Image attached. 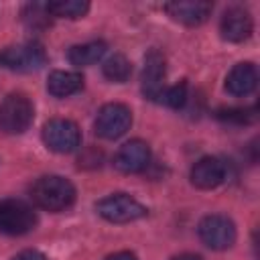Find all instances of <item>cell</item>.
Returning <instances> with one entry per match:
<instances>
[{
  "label": "cell",
  "mask_w": 260,
  "mask_h": 260,
  "mask_svg": "<svg viewBox=\"0 0 260 260\" xmlns=\"http://www.w3.org/2000/svg\"><path fill=\"white\" fill-rule=\"evenodd\" d=\"M32 201L47 211H63L75 201V187L69 179L61 175H45L37 179L30 187Z\"/></svg>",
  "instance_id": "obj_1"
},
{
  "label": "cell",
  "mask_w": 260,
  "mask_h": 260,
  "mask_svg": "<svg viewBox=\"0 0 260 260\" xmlns=\"http://www.w3.org/2000/svg\"><path fill=\"white\" fill-rule=\"evenodd\" d=\"M35 120V106L24 93H8L0 102V130L4 134H22Z\"/></svg>",
  "instance_id": "obj_2"
},
{
  "label": "cell",
  "mask_w": 260,
  "mask_h": 260,
  "mask_svg": "<svg viewBox=\"0 0 260 260\" xmlns=\"http://www.w3.org/2000/svg\"><path fill=\"white\" fill-rule=\"evenodd\" d=\"M45 63H47V53H45L43 45H39L35 41L0 49V67L8 69V71L28 73V71L41 69Z\"/></svg>",
  "instance_id": "obj_3"
},
{
  "label": "cell",
  "mask_w": 260,
  "mask_h": 260,
  "mask_svg": "<svg viewBox=\"0 0 260 260\" xmlns=\"http://www.w3.org/2000/svg\"><path fill=\"white\" fill-rule=\"evenodd\" d=\"M43 142L49 150L57 154H69L79 148L81 132L73 120L67 118H53L43 126Z\"/></svg>",
  "instance_id": "obj_4"
},
{
  "label": "cell",
  "mask_w": 260,
  "mask_h": 260,
  "mask_svg": "<svg viewBox=\"0 0 260 260\" xmlns=\"http://www.w3.org/2000/svg\"><path fill=\"white\" fill-rule=\"evenodd\" d=\"M37 225L35 209L22 199H2L0 201V232L8 236L28 234Z\"/></svg>",
  "instance_id": "obj_5"
},
{
  "label": "cell",
  "mask_w": 260,
  "mask_h": 260,
  "mask_svg": "<svg viewBox=\"0 0 260 260\" xmlns=\"http://www.w3.org/2000/svg\"><path fill=\"white\" fill-rule=\"evenodd\" d=\"M98 213L112 223H128L146 215V207L126 193H114L95 203Z\"/></svg>",
  "instance_id": "obj_6"
},
{
  "label": "cell",
  "mask_w": 260,
  "mask_h": 260,
  "mask_svg": "<svg viewBox=\"0 0 260 260\" xmlns=\"http://www.w3.org/2000/svg\"><path fill=\"white\" fill-rule=\"evenodd\" d=\"M130 126H132V112L128 106L118 104V102L102 106L93 122L95 134L106 140H116L124 136L130 130Z\"/></svg>",
  "instance_id": "obj_7"
},
{
  "label": "cell",
  "mask_w": 260,
  "mask_h": 260,
  "mask_svg": "<svg viewBox=\"0 0 260 260\" xmlns=\"http://www.w3.org/2000/svg\"><path fill=\"white\" fill-rule=\"evenodd\" d=\"M197 234L211 250H228L236 242V225L228 215L221 213L205 215L197 225Z\"/></svg>",
  "instance_id": "obj_8"
},
{
  "label": "cell",
  "mask_w": 260,
  "mask_h": 260,
  "mask_svg": "<svg viewBox=\"0 0 260 260\" xmlns=\"http://www.w3.org/2000/svg\"><path fill=\"white\" fill-rule=\"evenodd\" d=\"M165 75H167L165 57L156 49H150L144 55V65H142V75H140V87H142L144 98L152 102L160 100L165 91Z\"/></svg>",
  "instance_id": "obj_9"
},
{
  "label": "cell",
  "mask_w": 260,
  "mask_h": 260,
  "mask_svg": "<svg viewBox=\"0 0 260 260\" xmlns=\"http://www.w3.org/2000/svg\"><path fill=\"white\" fill-rule=\"evenodd\" d=\"M150 165V148L144 140H128L124 142L116 156H114V167L120 173H140Z\"/></svg>",
  "instance_id": "obj_10"
},
{
  "label": "cell",
  "mask_w": 260,
  "mask_h": 260,
  "mask_svg": "<svg viewBox=\"0 0 260 260\" xmlns=\"http://www.w3.org/2000/svg\"><path fill=\"white\" fill-rule=\"evenodd\" d=\"M254 30V22L252 16L246 8L242 6H232L223 12L221 20H219V32L225 41L230 43H244L246 39H250Z\"/></svg>",
  "instance_id": "obj_11"
},
{
  "label": "cell",
  "mask_w": 260,
  "mask_h": 260,
  "mask_svg": "<svg viewBox=\"0 0 260 260\" xmlns=\"http://www.w3.org/2000/svg\"><path fill=\"white\" fill-rule=\"evenodd\" d=\"M211 10H213L211 2H199V0H181V2L165 4V12L173 20H177V22H181L185 26H199V24H203L209 18Z\"/></svg>",
  "instance_id": "obj_12"
},
{
  "label": "cell",
  "mask_w": 260,
  "mask_h": 260,
  "mask_svg": "<svg viewBox=\"0 0 260 260\" xmlns=\"http://www.w3.org/2000/svg\"><path fill=\"white\" fill-rule=\"evenodd\" d=\"M225 181V165L217 156H203L191 169V183L197 189L209 191Z\"/></svg>",
  "instance_id": "obj_13"
},
{
  "label": "cell",
  "mask_w": 260,
  "mask_h": 260,
  "mask_svg": "<svg viewBox=\"0 0 260 260\" xmlns=\"http://www.w3.org/2000/svg\"><path fill=\"white\" fill-rule=\"evenodd\" d=\"M256 85H258V71H256V65L250 61L234 65L225 77V89L236 98L250 95L256 89Z\"/></svg>",
  "instance_id": "obj_14"
},
{
  "label": "cell",
  "mask_w": 260,
  "mask_h": 260,
  "mask_svg": "<svg viewBox=\"0 0 260 260\" xmlns=\"http://www.w3.org/2000/svg\"><path fill=\"white\" fill-rule=\"evenodd\" d=\"M83 87V77L77 71L55 69L47 77V91L53 98H69Z\"/></svg>",
  "instance_id": "obj_15"
},
{
  "label": "cell",
  "mask_w": 260,
  "mask_h": 260,
  "mask_svg": "<svg viewBox=\"0 0 260 260\" xmlns=\"http://www.w3.org/2000/svg\"><path fill=\"white\" fill-rule=\"evenodd\" d=\"M106 43L104 41H89V43H81V45H73L67 53V59L71 65L75 67H87L98 63L104 55H106Z\"/></svg>",
  "instance_id": "obj_16"
},
{
  "label": "cell",
  "mask_w": 260,
  "mask_h": 260,
  "mask_svg": "<svg viewBox=\"0 0 260 260\" xmlns=\"http://www.w3.org/2000/svg\"><path fill=\"white\" fill-rule=\"evenodd\" d=\"M102 71H104V77L110 79V81H116V83H124L130 79L132 75V63L122 55V53H114L110 55L104 65H102Z\"/></svg>",
  "instance_id": "obj_17"
},
{
  "label": "cell",
  "mask_w": 260,
  "mask_h": 260,
  "mask_svg": "<svg viewBox=\"0 0 260 260\" xmlns=\"http://www.w3.org/2000/svg\"><path fill=\"white\" fill-rule=\"evenodd\" d=\"M49 14L53 18H81L87 14L89 10V2L85 0H55V2H47Z\"/></svg>",
  "instance_id": "obj_18"
},
{
  "label": "cell",
  "mask_w": 260,
  "mask_h": 260,
  "mask_svg": "<svg viewBox=\"0 0 260 260\" xmlns=\"http://www.w3.org/2000/svg\"><path fill=\"white\" fill-rule=\"evenodd\" d=\"M51 14L47 8V2H30L22 8V20L32 30H43L51 24Z\"/></svg>",
  "instance_id": "obj_19"
},
{
  "label": "cell",
  "mask_w": 260,
  "mask_h": 260,
  "mask_svg": "<svg viewBox=\"0 0 260 260\" xmlns=\"http://www.w3.org/2000/svg\"><path fill=\"white\" fill-rule=\"evenodd\" d=\"M160 102H165L173 110H181L187 104V83L179 81V83H175L171 87H165V91L160 95Z\"/></svg>",
  "instance_id": "obj_20"
},
{
  "label": "cell",
  "mask_w": 260,
  "mask_h": 260,
  "mask_svg": "<svg viewBox=\"0 0 260 260\" xmlns=\"http://www.w3.org/2000/svg\"><path fill=\"white\" fill-rule=\"evenodd\" d=\"M217 118L223 120V122H230V124H250L256 114H254V108H228V110H219L217 112Z\"/></svg>",
  "instance_id": "obj_21"
},
{
  "label": "cell",
  "mask_w": 260,
  "mask_h": 260,
  "mask_svg": "<svg viewBox=\"0 0 260 260\" xmlns=\"http://www.w3.org/2000/svg\"><path fill=\"white\" fill-rule=\"evenodd\" d=\"M12 260H47V258H45V254H41L39 250H22V252H18Z\"/></svg>",
  "instance_id": "obj_22"
},
{
  "label": "cell",
  "mask_w": 260,
  "mask_h": 260,
  "mask_svg": "<svg viewBox=\"0 0 260 260\" xmlns=\"http://www.w3.org/2000/svg\"><path fill=\"white\" fill-rule=\"evenodd\" d=\"M106 260H138L132 252H128V250H122V252H114V254H110Z\"/></svg>",
  "instance_id": "obj_23"
},
{
  "label": "cell",
  "mask_w": 260,
  "mask_h": 260,
  "mask_svg": "<svg viewBox=\"0 0 260 260\" xmlns=\"http://www.w3.org/2000/svg\"><path fill=\"white\" fill-rule=\"evenodd\" d=\"M173 260H203V258H201V256H197V254H189V252H185V254L175 256Z\"/></svg>",
  "instance_id": "obj_24"
}]
</instances>
